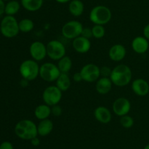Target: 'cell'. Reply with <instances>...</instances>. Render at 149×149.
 Segmentation results:
<instances>
[{"label":"cell","instance_id":"obj_26","mask_svg":"<svg viewBox=\"0 0 149 149\" xmlns=\"http://www.w3.org/2000/svg\"><path fill=\"white\" fill-rule=\"evenodd\" d=\"M18 26L20 32L27 33L33 30L34 28V23L31 19L24 18L18 22Z\"/></svg>","mask_w":149,"mask_h":149},{"label":"cell","instance_id":"obj_13","mask_svg":"<svg viewBox=\"0 0 149 149\" xmlns=\"http://www.w3.org/2000/svg\"><path fill=\"white\" fill-rule=\"evenodd\" d=\"M72 47L76 52L79 53H86L91 48V42L87 38L82 36H79L72 41Z\"/></svg>","mask_w":149,"mask_h":149},{"label":"cell","instance_id":"obj_34","mask_svg":"<svg viewBox=\"0 0 149 149\" xmlns=\"http://www.w3.org/2000/svg\"><path fill=\"white\" fill-rule=\"evenodd\" d=\"M143 33L144 37H146L148 40H149V23L148 24H147L146 26L143 28Z\"/></svg>","mask_w":149,"mask_h":149},{"label":"cell","instance_id":"obj_27","mask_svg":"<svg viewBox=\"0 0 149 149\" xmlns=\"http://www.w3.org/2000/svg\"><path fill=\"white\" fill-rule=\"evenodd\" d=\"M92 32H93V37L96 39H101L106 34L104 26L102 25H94L92 27Z\"/></svg>","mask_w":149,"mask_h":149},{"label":"cell","instance_id":"obj_28","mask_svg":"<svg viewBox=\"0 0 149 149\" xmlns=\"http://www.w3.org/2000/svg\"><path fill=\"white\" fill-rule=\"evenodd\" d=\"M120 124L124 128L130 129L134 125V119L132 116L127 115H123L120 118Z\"/></svg>","mask_w":149,"mask_h":149},{"label":"cell","instance_id":"obj_14","mask_svg":"<svg viewBox=\"0 0 149 149\" xmlns=\"http://www.w3.org/2000/svg\"><path fill=\"white\" fill-rule=\"evenodd\" d=\"M131 88H132V91L138 96H146L149 93V84L145 79H135L132 81Z\"/></svg>","mask_w":149,"mask_h":149},{"label":"cell","instance_id":"obj_35","mask_svg":"<svg viewBox=\"0 0 149 149\" xmlns=\"http://www.w3.org/2000/svg\"><path fill=\"white\" fill-rule=\"evenodd\" d=\"M30 141H31V143L32 145L35 146V147H36V146H39V145H40V140L38 138V137H34V138H33L32 140H31Z\"/></svg>","mask_w":149,"mask_h":149},{"label":"cell","instance_id":"obj_16","mask_svg":"<svg viewBox=\"0 0 149 149\" xmlns=\"http://www.w3.org/2000/svg\"><path fill=\"white\" fill-rule=\"evenodd\" d=\"M132 48L136 53L143 54L148 51L149 48L148 40L143 36H138L132 41Z\"/></svg>","mask_w":149,"mask_h":149},{"label":"cell","instance_id":"obj_31","mask_svg":"<svg viewBox=\"0 0 149 149\" xmlns=\"http://www.w3.org/2000/svg\"><path fill=\"white\" fill-rule=\"evenodd\" d=\"M81 36L90 39V38L93 37V32H92V28L90 27H84L81 32Z\"/></svg>","mask_w":149,"mask_h":149},{"label":"cell","instance_id":"obj_33","mask_svg":"<svg viewBox=\"0 0 149 149\" xmlns=\"http://www.w3.org/2000/svg\"><path fill=\"white\" fill-rule=\"evenodd\" d=\"M73 80L75 82H77V83L82 81V77H81V74H80L79 72L74 73V74H73Z\"/></svg>","mask_w":149,"mask_h":149},{"label":"cell","instance_id":"obj_23","mask_svg":"<svg viewBox=\"0 0 149 149\" xmlns=\"http://www.w3.org/2000/svg\"><path fill=\"white\" fill-rule=\"evenodd\" d=\"M44 0H20V4L23 8L29 12H36L40 10Z\"/></svg>","mask_w":149,"mask_h":149},{"label":"cell","instance_id":"obj_36","mask_svg":"<svg viewBox=\"0 0 149 149\" xmlns=\"http://www.w3.org/2000/svg\"><path fill=\"white\" fill-rule=\"evenodd\" d=\"M4 9H5V3L3 0H0V15L4 13Z\"/></svg>","mask_w":149,"mask_h":149},{"label":"cell","instance_id":"obj_39","mask_svg":"<svg viewBox=\"0 0 149 149\" xmlns=\"http://www.w3.org/2000/svg\"><path fill=\"white\" fill-rule=\"evenodd\" d=\"M4 1H11V0H3Z\"/></svg>","mask_w":149,"mask_h":149},{"label":"cell","instance_id":"obj_19","mask_svg":"<svg viewBox=\"0 0 149 149\" xmlns=\"http://www.w3.org/2000/svg\"><path fill=\"white\" fill-rule=\"evenodd\" d=\"M54 124L50 119L47 118L42 120L37 124L38 135L41 137H46L52 132Z\"/></svg>","mask_w":149,"mask_h":149},{"label":"cell","instance_id":"obj_15","mask_svg":"<svg viewBox=\"0 0 149 149\" xmlns=\"http://www.w3.org/2000/svg\"><path fill=\"white\" fill-rule=\"evenodd\" d=\"M127 51L125 47L122 44H115L112 45L109 51V56L112 61H121L125 58Z\"/></svg>","mask_w":149,"mask_h":149},{"label":"cell","instance_id":"obj_8","mask_svg":"<svg viewBox=\"0 0 149 149\" xmlns=\"http://www.w3.org/2000/svg\"><path fill=\"white\" fill-rule=\"evenodd\" d=\"M46 47L47 56L52 60L58 61L65 56V47L61 41L57 39L51 40L47 44Z\"/></svg>","mask_w":149,"mask_h":149},{"label":"cell","instance_id":"obj_37","mask_svg":"<svg viewBox=\"0 0 149 149\" xmlns=\"http://www.w3.org/2000/svg\"><path fill=\"white\" fill-rule=\"evenodd\" d=\"M55 1L58 3H61V4H65V3L70 2L71 0H55Z\"/></svg>","mask_w":149,"mask_h":149},{"label":"cell","instance_id":"obj_21","mask_svg":"<svg viewBox=\"0 0 149 149\" xmlns=\"http://www.w3.org/2000/svg\"><path fill=\"white\" fill-rule=\"evenodd\" d=\"M84 4L81 0H71L68 4V11L75 17H79L83 14Z\"/></svg>","mask_w":149,"mask_h":149},{"label":"cell","instance_id":"obj_3","mask_svg":"<svg viewBox=\"0 0 149 149\" xmlns=\"http://www.w3.org/2000/svg\"><path fill=\"white\" fill-rule=\"evenodd\" d=\"M112 13L110 9L104 5H97L90 12L89 18L94 25H104L110 22Z\"/></svg>","mask_w":149,"mask_h":149},{"label":"cell","instance_id":"obj_24","mask_svg":"<svg viewBox=\"0 0 149 149\" xmlns=\"http://www.w3.org/2000/svg\"><path fill=\"white\" fill-rule=\"evenodd\" d=\"M58 67L61 73H68L72 67V60L68 56H65L58 60Z\"/></svg>","mask_w":149,"mask_h":149},{"label":"cell","instance_id":"obj_9","mask_svg":"<svg viewBox=\"0 0 149 149\" xmlns=\"http://www.w3.org/2000/svg\"><path fill=\"white\" fill-rule=\"evenodd\" d=\"M62 96L63 92L56 86H49L44 90L42 99L44 103L52 107L61 102Z\"/></svg>","mask_w":149,"mask_h":149},{"label":"cell","instance_id":"obj_29","mask_svg":"<svg viewBox=\"0 0 149 149\" xmlns=\"http://www.w3.org/2000/svg\"><path fill=\"white\" fill-rule=\"evenodd\" d=\"M112 69H111L109 67L104 66L100 68V73L101 77H110L111 74Z\"/></svg>","mask_w":149,"mask_h":149},{"label":"cell","instance_id":"obj_30","mask_svg":"<svg viewBox=\"0 0 149 149\" xmlns=\"http://www.w3.org/2000/svg\"><path fill=\"white\" fill-rule=\"evenodd\" d=\"M51 112H52V114L54 116L59 117L62 115L63 109L58 104V105H55L51 107Z\"/></svg>","mask_w":149,"mask_h":149},{"label":"cell","instance_id":"obj_6","mask_svg":"<svg viewBox=\"0 0 149 149\" xmlns=\"http://www.w3.org/2000/svg\"><path fill=\"white\" fill-rule=\"evenodd\" d=\"M61 73L58 65L51 62H46L42 64L39 69V76L46 82L56 81Z\"/></svg>","mask_w":149,"mask_h":149},{"label":"cell","instance_id":"obj_11","mask_svg":"<svg viewBox=\"0 0 149 149\" xmlns=\"http://www.w3.org/2000/svg\"><path fill=\"white\" fill-rule=\"evenodd\" d=\"M29 53L32 59L36 61H42L47 56L46 45L40 41H34L29 47Z\"/></svg>","mask_w":149,"mask_h":149},{"label":"cell","instance_id":"obj_32","mask_svg":"<svg viewBox=\"0 0 149 149\" xmlns=\"http://www.w3.org/2000/svg\"><path fill=\"white\" fill-rule=\"evenodd\" d=\"M0 149H14V148L10 142L4 141L0 144Z\"/></svg>","mask_w":149,"mask_h":149},{"label":"cell","instance_id":"obj_38","mask_svg":"<svg viewBox=\"0 0 149 149\" xmlns=\"http://www.w3.org/2000/svg\"><path fill=\"white\" fill-rule=\"evenodd\" d=\"M143 149H149V143H148V144H147L146 145L145 147H144Z\"/></svg>","mask_w":149,"mask_h":149},{"label":"cell","instance_id":"obj_2","mask_svg":"<svg viewBox=\"0 0 149 149\" xmlns=\"http://www.w3.org/2000/svg\"><path fill=\"white\" fill-rule=\"evenodd\" d=\"M14 130L16 135L23 140H31L38 136L37 125L29 119H23L18 121Z\"/></svg>","mask_w":149,"mask_h":149},{"label":"cell","instance_id":"obj_25","mask_svg":"<svg viewBox=\"0 0 149 149\" xmlns=\"http://www.w3.org/2000/svg\"><path fill=\"white\" fill-rule=\"evenodd\" d=\"M20 2L16 0H11L7 1L5 4V9H4V13L7 15H14L17 14L20 9Z\"/></svg>","mask_w":149,"mask_h":149},{"label":"cell","instance_id":"obj_5","mask_svg":"<svg viewBox=\"0 0 149 149\" xmlns=\"http://www.w3.org/2000/svg\"><path fill=\"white\" fill-rule=\"evenodd\" d=\"M0 32L1 34L7 38H13L18 34V22L13 15H6L1 20L0 23Z\"/></svg>","mask_w":149,"mask_h":149},{"label":"cell","instance_id":"obj_22","mask_svg":"<svg viewBox=\"0 0 149 149\" xmlns=\"http://www.w3.org/2000/svg\"><path fill=\"white\" fill-rule=\"evenodd\" d=\"M55 86L60 89L62 92L66 91L71 87V80L68 73H61L59 77L55 81Z\"/></svg>","mask_w":149,"mask_h":149},{"label":"cell","instance_id":"obj_10","mask_svg":"<svg viewBox=\"0 0 149 149\" xmlns=\"http://www.w3.org/2000/svg\"><path fill=\"white\" fill-rule=\"evenodd\" d=\"M82 80L87 83L96 82L100 77V67L95 64L90 63L83 66L79 71Z\"/></svg>","mask_w":149,"mask_h":149},{"label":"cell","instance_id":"obj_4","mask_svg":"<svg viewBox=\"0 0 149 149\" xmlns=\"http://www.w3.org/2000/svg\"><path fill=\"white\" fill-rule=\"evenodd\" d=\"M40 66L33 59H27L23 61L19 67L20 75L26 81H32L39 76Z\"/></svg>","mask_w":149,"mask_h":149},{"label":"cell","instance_id":"obj_18","mask_svg":"<svg viewBox=\"0 0 149 149\" xmlns=\"http://www.w3.org/2000/svg\"><path fill=\"white\" fill-rule=\"evenodd\" d=\"M113 86V83L110 77H100L96 81L95 90L100 94H107L111 91Z\"/></svg>","mask_w":149,"mask_h":149},{"label":"cell","instance_id":"obj_20","mask_svg":"<svg viewBox=\"0 0 149 149\" xmlns=\"http://www.w3.org/2000/svg\"><path fill=\"white\" fill-rule=\"evenodd\" d=\"M52 114L51 112V107L46 104H41L36 106L34 110V115L38 120H42L49 118L50 115Z\"/></svg>","mask_w":149,"mask_h":149},{"label":"cell","instance_id":"obj_1","mask_svg":"<svg viewBox=\"0 0 149 149\" xmlns=\"http://www.w3.org/2000/svg\"><path fill=\"white\" fill-rule=\"evenodd\" d=\"M132 72L130 67L126 64H118L112 69L110 79L113 85L118 87H124L132 80Z\"/></svg>","mask_w":149,"mask_h":149},{"label":"cell","instance_id":"obj_12","mask_svg":"<svg viewBox=\"0 0 149 149\" xmlns=\"http://www.w3.org/2000/svg\"><path fill=\"white\" fill-rule=\"evenodd\" d=\"M131 109V103L129 99L125 97H119L113 102L112 110L117 116L122 117L127 115Z\"/></svg>","mask_w":149,"mask_h":149},{"label":"cell","instance_id":"obj_17","mask_svg":"<svg viewBox=\"0 0 149 149\" xmlns=\"http://www.w3.org/2000/svg\"><path fill=\"white\" fill-rule=\"evenodd\" d=\"M94 116L98 122L103 124H109L112 118L110 110L104 106L97 107L94 110Z\"/></svg>","mask_w":149,"mask_h":149},{"label":"cell","instance_id":"obj_7","mask_svg":"<svg viewBox=\"0 0 149 149\" xmlns=\"http://www.w3.org/2000/svg\"><path fill=\"white\" fill-rule=\"evenodd\" d=\"M83 28V25L79 20H69L63 26L61 34L66 39H74L81 35Z\"/></svg>","mask_w":149,"mask_h":149}]
</instances>
